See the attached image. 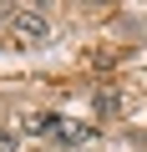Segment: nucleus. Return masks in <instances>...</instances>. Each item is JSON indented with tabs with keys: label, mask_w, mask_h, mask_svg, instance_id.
Wrapping results in <instances>:
<instances>
[{
	"label": "nucleus",
	"mask_w": 147,
	"mask_h": 152,
	"mask_svg": "<svg viewBox=\"0 0 147 152\" xmlns=\"http://www.w3.org/2000/svg\"><path fill=\"white\" fill-rule=\"evenodd\" d=\"M0 152H15V132H5V127H0Z\"/></svg>",
	"instance_id": "7ed1b4c3"
},
{
	"label": "nucleus",
	"mask_w": 147,
	"mask_h": 152,
	"mask_svg": "<svg viewBox=\"0 0 147 152\" xmlns=\"http://www.w3.org/2000/svg\"><path fill=\"white\" fill-rule=\"evenodd\" d=\"M0 20H5V0H0Z\"/></svg>",
	"instance_id": "20e7f679"
},
{
	"label": "nucleus",
	"mask_w": 147,
	"mask_h": 152,
	"mask_svg": "<svg viewBox=\"0 0 147 152\" xmlns=\"http://www.w3.org/2000/svg\"><path fill=\"white\" fill-rule=\"evenodd\" d=\"M10 41H15V46H46V41H51V31H46L41 10H20V15L10 20Z\"/></svg>",
	"instance_id": "f257e3e1"
},
{
	"label": "nucleus",
	"mask_w": 147,
	"mask_h": 152,
	"mask_svg": "<svg viewBox=\"0 0 147 152\" xmlns=\"http://www.w3.org/2000/svg\"><path fill=\"white\" fill-rule=\"evenodd\" d=\"M97 5H107V0H97Z\"/></svg>",
	"instance_id": "39448f33"
},
{
	"label": "nucleus",
	"mask_w": 147,
	"mask_h": 152,
	"mask_svg": "<svg viewBox=\"0 0 147 152\" xmlns=\"http://www.w3.org/2000/svg\"><path fill=\"white\" fill-rule=\"evenodd\" d=\"M46 137H61V142H81V137H91V127H81V122H66V117H56L51 112V132Z\"/></svg>",
	"instance_id": "f03ea898"
}]
</instances>
